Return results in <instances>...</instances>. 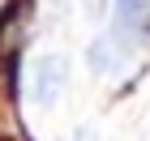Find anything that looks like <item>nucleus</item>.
<instances>
[{
    "label": "nucleus",
    "mask_w": 150,
    "mask_h": 141,
    "mask_svg": "<svg viewBox=\"0 0 150 141\" xmlns=\"http://www.w3.org/2000/svg\"><path fill=\"white\" fill-rule=\"evenodd\" d=\"M146 26H150V4L146 0H116V34H112L116 47L146 39Z\"/></svg>",
    "instance_id": "1"
},
{
    "label": "nucleus",
    "mask_w": 150,
    "mask_h": 141,
    "mask_svg": "<svg viewBox=\"0 0 150 141\" xmlns=\"http://www.w3.org/2000/svg\"><path fill=\"white\" fill-rule=\"evenodd\" d=\"M30 86H35L39 103H56V94L64 90V56H39L35 69H30Z\"/></svg>",
    "instance_id": "2"
},
{
    "label": "nucleus",
    "mask_w": 150,
    "mask_h": 141,
    "mask_svg": "<svg viewBox=\"0 0 150 141\" xmlns=\"http://www.w3.org/2000/svg\"><path fill=\"white\" fill-rule=\"evenodd\" d=\"M116 51H120V47H116L112 39H94V43L86 47V69L90 73H112L116 69Z\"/></svg>",
    "instance_id": "3"
}]
</instances>
